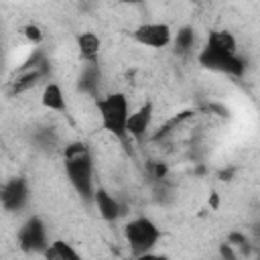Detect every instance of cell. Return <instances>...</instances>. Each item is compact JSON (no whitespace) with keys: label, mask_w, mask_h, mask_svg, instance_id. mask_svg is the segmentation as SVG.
Returning <instances> with one entry per match:
<instances>
[{"label":"cell","mask_w":260,"mask_h":260,"mask_svg":"<svg viewBox=\"0 0 260 260\" xmlns=\"http://www.w3.org/2000/svg\"><path fill=\"white\" fill-rule=\"evenodd\" d=\"M152 104L146 102L142 104L136 112L128 114V120H126V134L128 138H134V140H142L150 128V122H152Z\"/></svg>","instance_id":"cell-8"},{"label":"cell","mask_w":260,"mask_h":260,"mask_svg":"<svg viewBox=\"0 0 260 260\" xmlns=\"http://www.w3.org/2000/svg\"><path fill=\"white\" fill-rule=\"evenodd\" d=\"M41 104H43L47 110L65 112V110H67V104H65L61 85H59V83H47L45 89H43V95H41Z\"/></svg>","instance_id":"cell-12"},{"label":"cell","mask_w":260,"mask_h":260,"mask_svg":"<svg viewBox=\"0 0 260 260\" xmlns=\"http://www.w3.org/2000/svg\"><path fill=\"white\" fill-rule=\"evenodd\" d=\"M43 254H45V258H55V260H79V254L71 248V244H67L63 240H55L51 246L47 244Z\"/></svg>","instance_id":"cell-13"},{"label":"cell","mask_w":260,"mask_h":260,"mask_svg":"<svg viewBox=\"0 0 260 260\" xmlns=\"http://www.w3.org/2000/svg\"><path fill=\"white\" fill-rule=\"evenodd\" d=\"M98 112H100V120H102V128L106 132H110L114 138L126 142L128 134H126V120L130 114L128 108V98L120 91L116 93H108L100 100H95Z\"/></svg>","instance_id":"cell-2"},{"label":"cell","mask_w":260,"mask_h":260,"mask_svg":"<svg viewBox=\"0 0 260 260\" xmlns=\"http://www.w3.org/2000/svg\"><path fill=\"white\" fill-rule=\"evenodd\" d=\"M124 238L136 256L148 254L160 240V228L148 217H134L124 225Z\"/></svg>","instance_id":"cell-3"},{"label":"cell","mask_w":260,"mask_h":260,"mask_svg":"<svg viewBox=\"0 0 260 260\" xmlns=\"http://www.w3.org/2000/svg\"><path fill=\"white\" fill-rule=\"evenodd\" d=\"M195 41H197L195 28L193 26H183L175 35V51L179 55H189L193 51V47H195Z\"/></svg>","instance_id":"cell-15"},{"label":"cell","mask_w":260,"mask_h":260,"mask_svg":"<svg viewBox=\"0 0 260 260\" xmlns=\"http://www.w3.org/2000/svg\"><path fill=\"white\" fill-rule=\"evenodd\" d=\"M100 81H102V73H100V67L95 61H89L81 73H79V79H77V87L79 91L83 93H89V95H98V89H100Z\"/></svg>","instance_id":"cell-10"},{"label":"cell","mask_w":260,"mask_h":260,"mask_svg":"<svg viewBox=\"0 0 260 260\" xmlns=\"http://www.w3.org/2000/svg\"><path fill=\"white\" fill-rule=\"evenodd\" d=\"M24 37L30 41V43H39L41 39H43V32H41V28L37 26V24H28V26H24Z\"/></svg>","instance_id":"cell-16"},{"label":"cell","mask_w":260,"mask_h":260,"mask_svg":"<svg viewBox=\"0 0 260 260\" xmlns=\"http://www.w3.org/2000/svg\"><path fill=\"white\" fill-rule=\"evenodd\" d=\"M77 49H79V55L85 63L89 61H95L98 55H100V49H102V41L95 32H81L77 37Z\"/></svg>","instance_id":"cell-11"},{"label":"cell","mask_w":260,"mask_h":260,"mask_svg":"<svg viewBox=\"0 0 260 260\" xmlns=\"http://www.w3.org/2000/svg\"><path fill=\"white\" fill-rule=\"evenodd\" d=\"M132 39L150 49H165L173 41V32L171 26L165 22H144L134 28Z\"/></svg>","instance_id":"cell-5"},{"label":"cell","mask_w":260,"mask_h":260,"mask_svg":"<svg viewBox=\"0 0 260 260\" xmlns=\"http://www.w3.org/2000/svg\"><path fill=\"white\" fill-rule=\"evenodd\" d=\"M93 201H95V207H98L102 219H106V221H116V219L122 215V207H120L118 199H116L114 195H110L106 189L93 191Z\"/></svg>","instance_id":"cell-9"},{"label":"cell","mask_w":260,"mask_h":260,"mask_svg":"<svg viewBox=\"0 0 260 260\" xmlns=\"http://www.w3.org/2000/svg\"><path fill=\"white\" fill-rule=\"evenodd\" d=\"M18 244L24 252H43L47 248V228L41 217L32 215L18 230Z\"/></svg>","instance_id":"cell-6"},{"label":"cell","mask_w":260,"mask_h":260,"mask_svg":"<svg viewBox=\"0 0 260 260\" xmlns=\"http://www.w3.org/2000/svg\"><path fill=\"white\" fill-rule=\"evenodd\" d=\"M120 2H124V4H140L142 0H120Z\"/></svg>","instance_id":"cell-19"},{"label":"cell","mask_w":260,"mask_h":260,"mask_svg":"<svg viewBox=\"0 0 260 260\" xmlns=\"http://www.w3.org/2000/svg\"><path fill=\"white\" fill-rule=\"evenodd\" d=\"M165 175V167L162 165H156V177H162Z\"/></svg>","instance_id":"cell-18"},{"label":"cell","mask_w":260,"mask_h":260,"mask_svg":"<svg viewBox=\"0 0 260 260\" xmlns=\"http://www.w3.org/2000/svg\"><path fill=\"white\" fill-rule=\"evenodd\" d=\"M221 256L228 258V260H234L236 258V254L230 250V244H221Z\"/></svg>","instance_id":"cell-17"},{"label":"cell","mask_w":260,"mask_h":260,"mask_svg":"<svg viewBox=\"0 0 260 260\" xmlns=\"http://www.w3.org/2000/svg\"><path fill=\"white\" fill-rule=\"evenodd\" d=\"M207 45H211L215 49H221V51H228V53H238L236 37L228 30H211L209 37H207Z\"/></svg>","instance_id":"cell-14"},{"label":"cell","mask_w":260,"mask_h":260,"mask_svg":"<svg viewBox=\"0 0 260 260\" xmlns=\"http://www.w3.org/2000/svg\"><path fill=\"white\" fill-rule=\"evenodd\" d=\"M28 201V183L22 177H12L0 185V205L6 211H18Z\"/></svg>","instance_id":"cell-7"},{"label":"cell","mask_w":260,"mask_h":260,"mask_svg":"<svg viewBox=\"0 0 260 260\" xmlns=\"http://www.w3.org/2000/svg\"><path fill=\"white\" fill-rule=\"evenodd\" d=\"M65 173L69 177L71 187L77 191V195L85 201L93 199V160L89 146L85 142H71L65 146L63 152Z\"/></svg>","instance_id":"cell-1"},{"label":"cell","mask_w":260,"mask_h":260,"mask_svg":"<svg viewBox=\"0 0 260 260\" xmlns=\"http://www.w3.org/2000/svg\"><path fill=\"white\" fill-rule=\"evenodd\" d=\"M199 65L205 67V69H211V71H219V73H228V75H234V77H242L244 75V59L238 57V53H228V51H221V49H215L211 45L205 43V47L201 49L199 57H197Z\"/></svg>","instance_id":"cell-4"}]
</instances>
